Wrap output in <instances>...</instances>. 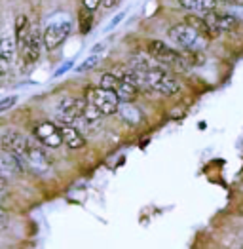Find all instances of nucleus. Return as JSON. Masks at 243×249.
I'll return each instance as SVG.
<instances>
[{"label":"nucleus","mask_w":243,"mask_h":249,"mask_svg":"<svg viewBox=\"0 0 243 249\" xmlns=\"http://www.w3.org/2000/svg\"><path fill=\"white\" fill-rule=\"evenodd\" d=\"M184 23H188L192 29H196L205 40H213V38L219 36V33H217V31L209 25V21L205 19L203 16H200V14H190V16H186Z\"/></svg>","instance_id":"nucleus-14"},{"label":"nucleus","mask_w":243,"mask_h":249,"mask_svg":"<svg viewBox=\"0 0 243 249\" xmlns=\"http://www.w3.org/2000/svg\"><path fill=\"white\" fill-rule=\"evenodd\" d=\"M80 21H82V33H87L89 29H91V25H93V12L91 10H87V8H84L80 12Z\"/></svg>","instance_id":"nucleus-20"},{"label":"nucleus","mask_w":243,"mask_h":249,"mask_svg":"<svg viewBox=\"0 0 243 249\" xmlns=\"http://www.w3.org/2000/svg\"><path fill=\"white\" fill-rule=\"evenodd\" d=\"M27 29H29V23H27V18H25V16H19V18L16 19V42L21 40V38L25 36Z\"/></svg>","instance_id":"nucleus-21"},{"label":"nucleus","mask_w":243,"mask_h":249,"mask_svg":"<svg viewBox=\"0 0 243 249\" xmlns=\"http://www.w3.org/2000/svg\"><path fill=\"white\" fill-rule=\"evenodd\" d=\"M118 2H120V0H103L101 4L104 6V8H106V10H110V8H114Z\"/></svg>","instance_id":"nucleus-27"},{"label":"nucleus","mask_w":243,"mask_h":249,"mask_svg":"<svg viewBox=\"0 0 243 249\" xmlns=\"http://www.w3.org/2000/svg\"><path fill=\"white\" fill-rule=\"evenodd\" d=\"M118 112H120V116L127 122V124H139L141 122V110L135 107V105L131 103H120V108H118Z\"/></svg>","instance_id":"nucleus-18"},{"label":"nucleus","mask_w":243,"mask_h":249,"mask_svg":"<svg viewBox=\"0 0 243 249\" xmlns=\"http://www.w3.org/2000/svg\"><path fill=\"white\" fill-rule=\"evenodd\" d=\"M118 84H120V76H118L116 72H106V74H103L101 88H104V89H110V91H114V89L118 88Z\"/></svg>","instance_id":"nucleus-19"},{"label":"nucleus","mask_w":243,"mask_h":249,"mask_svg":"<svg viewBox=\"0 0 243 249\" xmlns=\"http://www.w3.org/2000/svg\"><path fill=\"white\" fill-rule=\"evenodd\" d=\"M167 38L173 42V44H177L184 52H200L203 46H205V38H203L196 29H192L188 23L173 25L167 31Z\"/></svg>","instance_id":"nucleus-3"},{"label":"nucleus","mask_w":243,"mask_h":249,"mask_svg":"<svg viewBox=\"0 0 243 249\" xmlns=\"http://www.w3.org/2000/svg\"><path fill=\"white\" fill-rule=\"evenodd\" d=\"M69 35H70V21L69 19L52 21V23L44 29V33H42L44 48L50 50V52L55 50V48H59Z\"/></svg>","instance_id":"nucleus-7"},{"label":"nucleus","mask_w":243,"mask_h":249,"mask_svg":"<svg viewBox=\"0 0 243 249\" xmlns=\"http://www.w3.org/2000/svg\"><path fill=\"white\" fill-rule=\"evenodd\" d=\"M35 137L42 146L48 148H57L63 143V133H61V125L53 124V122H40L35 127Z\"/></svg>","instance_id":"nucleus-9"},{"label":"nucleus","mask_w":243,"mask_h":249,"mask_svg":"<svg viewBox=\"0 0 243 249\" xmlns=\"http://www.w3.org/2000/svg\"><path fill=\"white\" fill-rule=\"evenodd\" d=\"M139 89H141L139 86H135V84L129 82V80L120 78V84L114 89V93L118 95V99H120L122 103H133L137 99V95H139Z\"/></svg>","instance_id":"nucleus-17"},{"label":"nucleus","mask_w":243,"mask_h":249,"mask_svg":"<svg viewBox=\"0 0 243 249\" xmlns=\"http://www.w3.org/2000/svg\"><path fill=\"white\" fill-rule=\"evenodd\" d=\"M87 99H78V97H67L63 99L57 107V118H59L61 124H69L74 125L84 114V108H86Z\"/></svg>","instance_id":"nucleus-8"},{"label":"nucleus","mask_w":243,"mask_h":249,"mask_svg":"<svg viewBox=\"0 0 243 249\" xmlns=\"http://www.w3.org/2000/svg\"><path fill=\"white\" fill-rule=\"evenodd\" d=\"M179 6L192 12V14H200V16H207L215 10H219V2L217 0H177Z\"/></svg>","instance_id":"nucleus-15"},{"label":"nucleus","mask_w":243,"mask_h":249,"mask_svg":"<svg viewBox=\"0 0 243 249\" xmlns=\"http://www.w3.org/2000/svg\"><path fill=\"white\" fill-rule=\"evenodd\" d=\"M0 148L17 156V158H23L27 148H29V139L25 135H21L19 131H6L2 137H0Z\"/></svg>","instance_id":"nucleus-11"},{"label":"nucleus","mask_w":243,"mask_h":249,"mask_svg":"<svg viewBox=\"0 0 243 249\" xmlns=\"http://www.w3.org/2000/svg\"><path fill=\"white\" fill-rule=\"evenodd\" d=\"M61 133H63V143L69 146V148H72V150L82 148V146L86 145L84 133H82L78 127H74V125L61 124Z\"/></svg>","instance_id":"nucleus-16"},{"label":"nucleus","mask_w":243,"mask_h":249,"mask_svg":"<svg viewBox=\"0 0 243 249\" xmlns=\"http://www.w3.org/2000/svg\"><path fill=\"white\" fill-rule=\"evenodd\" d=\"M21 162H23V166H27L31 171H35L38 175H44L52 169V158L48 156V152L33 141H29V148H27L25 156L21 158Z\"/></svg>","instance_id":"nucleus-6"},{"label":"nucleus","mask_w":243,"mask_h":249,"mask_svg":"<svg viewBox=\"0 0 243 249\" xmlns=\"http://www.w3.org/2000/svg\"><path fill=\"white\" fill-rule=\"evenodd\" d=\"M17 103V97L16 95H10V97H6V99H2L0 101V112H4V110H10L14 105Z\"/></svg>","instance_id":"nucleus-23"},{"label":"nucleus","mask_w":243,"mask_h":249,"mask_svg":"<svg viewBox=\"0 0 243 249\" xmlns=\"http://www.w3.org/2000/svg\"><path fill=\"white\" fill-rule=\"evenodd\" d=\"M203 18L209 21V25H211L219 35H221V33H234V31L240 29V19H238L236 16L228 14V12H223L221 8L215 10V12H211V14H207V16H203Z\"/></svg>","instance_id":"nucleus-10"},{"label":"nucleus","mask_w":243,"mask_h":249,"mask_svg":"<svg viewBox=\"0 0 243 249\" xmlns=\"http://www.w3.org/2000/svg\"><path fill=\"white\" fill-rule=\"evenodd\" d=\"M103 0H84V8H87V10H91V12H95L99 6H101Z\"/></svg>","instance_id":"nucleus-25"},{"label":"nucleus","mask_w":243,"mask_h":249,"mask_svg":"<svg viewBox=\"0 0 243 249\" xmlns=\"http://www.w3.org/2000/svg\"><path fill=\"white\" fill-rule=\"evenodd\" d=\"M86 99H87L91 105H95L104 116L118 112L120 103H122L114 91L104 89V88H101V86H99V88H89V89L86 91Z\"/></svg>","instance_id":"nucleus-5"},{"label":"nucleus","mask_w":243,"mask_h":249,"mask_svg":"<svg viewBox=\"0 0 243 249\" xmlns=\"http://www.w3.org/2000/svg\"><path fill=\"white\" fill-rule=\"evenodd\" d=\"M219 4H236V2H240V0H217Z\"/></svg>","instance_id":"nucleus-29"},{"label":"nucleus","mask_w":243,"mask_h":249,"mask_svg":"<svg viewBox=\"0 0 243 249\" xmlns=\"http://www.w3.org/2000/svg\"><path fill=\"white\" fill-rule=\"evenodd\" d=\"M16 46L17 42H14L10 35H0V76L8 74L16 55Z\"/></svg>","instance_id":"nucleus-12"},{"label":"nucleus","mask_w":243,"mask_h":249,"mask_svg":"<svg viewBox=\"0 0 243 249\" xmlns=\"http://www.w3.org/2000/svg\"><path fill=\"white\" fill-rule=\"evenodd\" d=\"M148 53L156 59L158 63H162L165 69H175V71H188L192 65L188 61L184 52H177L171 46H167L162 40H152L148 44Z\"/></svg>","instance_id":"nucleus-2"},{"label":"nucleus","mask_w":243,"mask_h":249,"mask_svg":"<svg viewBox=\"0 0 243 249\" xmlns=\"http://www.w3.org/2000/svg\"><path fill=\"white\" fill-rule=\"evenodd\" d=\"M21 171H23V162L19 158L6 150H0V177L10 179V177L19 175Z\"/></svg>","instance_id":"nucleus-13"},{"label":"nucleus","mask_w":243,"mask_h":249,"mask_svg":"<svg viewBox=\"0 0 243 249\" xmlns=\"http://www.w3.org/2000/svg\"><path fill=\"white\" fill-rule=\"evenodd\" d=\"M8 194H10V187H8V179L0 177V202H2V200H6V198H8Z\"/></svg>","instance_id":"nucleus-24"},{"label":"nucleus","mask_w":243,"mask_h":249,"mask_svg":"<svg viewBox=\"0 0 243 249\" xmlns=\"http://www.w3.org/2000/svg\"><path fill=\"white\" fill-rule=\"evenodd\" d=\"M135 74H137V80H139V88L156 91V93L167 95V97L181 91L179 80L175 76H171L165 67H158V69L144 71V72H137L135 71Z\"/></svg>","instance_id":"nucleus-1"},{"label":"nucleus","mask_w":243,"mask_h":249,"mask_svg":"<svg viewBox=\"0 0 243 249\" xmlns=\"http://www.w3.org/2000/svg\"><path fill=\"white\" fill-rule=\"evenodd\" d=\"M44 46V40H42V33L38 29V25H29L25 36L17 40V48H19V53H21V59L23 63L29 67L33 63H36V59L40 57V50Z\"/></svg>","instance_id":"nucleus-4"},{"label":"nucleus","mask_w":243,"mask_h":249,"mask_svg":"<svg viewBox=\"0 0 243 249\" xmlns=\"http://www.w3.org/2000/svg\"><path fill=\"white\" fill-rule=\"evenodd\" d=\"M97 61H99V55L97 53H93V55H89L86 61L82 63L80 67H78V72H86V71H89V69H93L95 65H97Z\"/></svg>","instance_id":"nucleus-22"},{"label":"nucleus","mask_w":243,"mask_h":249,"mask_svg":"<svg viewBox=\"0 0 243 249\" xmlns=\"http://www.w3.org/2000/svg\"><path fill=\"white\" fill-rule=\"evenodd\" d=\"M122 19H123V12H122L120 16H116V18L112 19V23H110V27H114V25H118V21H122Z\"/></svg>","instance_id":"nucleus-28"},{"label":"nucleus","mask_w":243,"mask_h":249,"mask_svg":"<svg viewBox=\"0 0 243 249\" xmlns=\"http://www.w3.org/2000/svg\"><path fill=\"white\" fill-rule=\"evenodd\" d=\"M6 227H8V213H6V209L0 206V232L6 230Z\"/></svg>","instance_id":"nucleus-26"}]
</instances>
